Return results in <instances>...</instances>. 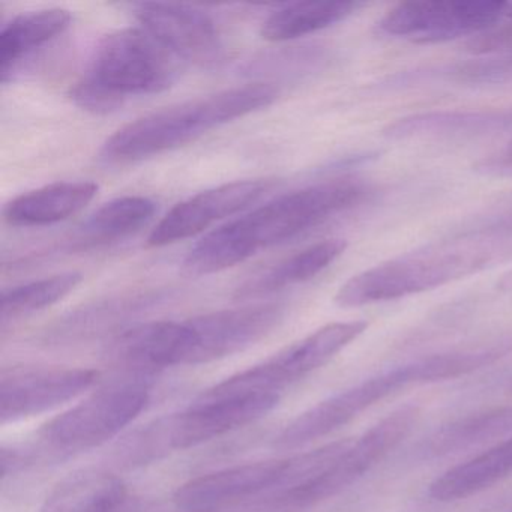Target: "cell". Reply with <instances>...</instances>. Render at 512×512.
Masks as SVG:
<instances>
[{
    "label": "cell",
    "instance_id": "6da1fadb",
    "mask_svg": "<svg viewBox=\"0 0 512 512\" xmlns=\"http://www.w3.org/2000/svg\"><path fill=\"white\" fill-rule=\"evenodd\" d=\"M512 262V205L485 215L416 250L353 275L335 295L358 308L430 292Z\"/></svg>",
    "mask_w": 512,
    "mask_h": 512
},
{
    "label": "cell",
    "instance_id": "7a4b0ae2",
    "mask_svg": "<svg viewBox=\"0 0 512 512\" xmlns=\"http://www.w3.org/2000/svg\"><path fill=\"white\" fill-rule=\"evenodd\" d=\"M370 196V185L350 178L284 194L206 235L185 256V271L191 275L226 271L356 208Z\"/></svg>",
    "mask_w": 512,
    "mask_h": 512
},
{
    "label": "cell",
    "instance_id": "3957f363",
    "mask_svg": "<svg viewBox=\"0 0 512 512\" xmlns=\"http://www.w3.org/2000/svg\"><path fill=\"white\" fill-rule=\"evenodd\" d=\"M280 88L248 83L143 116L116 131L101 149L109 163L128 164L173 151L203 134L274 104Z\"/></svg>",
    "mask_w": 512,
    "mask_h": 512
},
{
    "label": "cell",
    "instance_id": "277c9868",
    "mask_svg": "<svg viewBox=\"0 0 512 512\" xmlns=\"http://www.w3.org/2000/svg\"><path fill=\"white\" fill-rule=\"evenodd\" d=\"M178 58L145 29H122L104 37L88 71L71 88L77 107L109 115L125 100L166 91L178 76Z\"/></svg>",
    "mask_w": 512,
    "mask_h": 512
},
{
    "label": "cell",
    "instance_id": "5b68a950",
    "mask_svg": "<svg viewBox=\"0 0 512 512\" xmlns=\"http://www.w3.org/2000/svg\"><path fill=\"white\" fill-rule=\"evenodd\" d=\"M280 398L281 395L199 398L182 412L161 416L122 437L110 458L122 469L157 463L263 418L277 407Z\"/></svg>",
    "mask_w": 512,
    "mask_h": 512
},
{
    "label": "cell",
    "instance_id": "8992f818",
    "mask_svg": "<svg viewBox=\"0 0 512 512\" xmlns=\"http://www.w3.org/2000/svg\"><path fill=\"white\" fill-rule=\"evenodd\" d=\"M149 382L124 379L89 395L47 422L37 442L23 446L31 467L40 461H62L98 448L118 436L149 404Z\"/></svg>",
    "mask_w": 512,
    "mask_h": 512
},
{
    "label": "cell",
    "instance_id": "52a82bcc",
    "mask_svg": "<svg viewBox=\"0 0 512 512\" xmlns=\"http://www.w3.org/2000/svg\"><path fill=\"white\" fill-rule=\"evenodd\" d=\"M419 409L404 406L377 422L316 478L301 487L263 497L245 512H302L356 484L394 451L415 427Z\"/></svg>",
    "mask_w": 512,
    "mask_h": 512
},
{
    "label": "cell",
    "instance_id": "ba28073f",
    "mask_svg": "<svg viewBox=\"0 0 512 512\" xmlns=\"http://www.w3.org/2000/svg\"><path fill=\"white\" fill-rule=\"evenodd\" d=\"M445 376V364L440 355L416 359L409 364L382 371L346 391L320 401L293 419L275 439V448H301L349 424L356 416L395 394L398 389L422 383L442 382Z\"/></svg>",
    "mask_w": 512,
    "mask_h": 512
},
{
    "label": "cell",
    "instance_id": "9c48e42d",
    "mask_svg": "<svg viewBox=\"0 0 512 512\" xmlns=\"http://www.w3.org/2000/svg\"><path fill=\"white\" fill-rule=\"evenodd\" d=\"M367 328L365 320L329 323L275 353L262 364L212 386L200 398L217 400L248 395H281L287 386L328 364L341 350L358 340Z\"/></svg>",
    "mask_w": 512,
    "mask_h": 512
},
{
    "label": "cell",
    "instance_id": "30bf717a",
    "mask_svg": "<svg viewBox=\"0 0 512 512\" xmlns=\"http://www.w3.org/2000/svg\"><path fill=\"white\" fill-rule=\"evenodd\" d=\"M508 2H403L392 7L376 32L415 44H440L458 38L478 37L505 22Z\"/></svg>",
    "mask_w": 512,
    "mask_h": 512
},
{
    "label": "cell",
    "instance_id": "8fae6325",
    "mask_svg": "<svg viewBox=\"0 0 512 512\" xmlns=\"http://www.w3.org/2000/svg\"><path fill=\"white\" fill-rule=\"evenodd\" d=\"M296 476L295 455L239 464L185 482L173 502L182 512H245L257 500L292 487Z\"/></svg>",
    "mask_w": 512,
    "mask_h": 512
},
{
    "label": "cell",
    "instance_id": "7c38bea8",
    "mask_svg": "<svg viewBox=\"0 0 512 512\" xmlns=\"http://www.w3.org/2000/svg\"><path fill=\"white\" fill-rule=\"evenodd\" d=\"M98 373L83 368H4L0 373V422L22 421L56 409L88 391Z\"/></svg>",
    "mask_w": 512,
    "mask_h": 512
},
{
    "label": "cell",
    "instance_id": "4fadbf2b",
    "mask_svg": "<svg viewBox=\"0 0 512 512\" xmlns=\"http://www.w3.org/2000/svg\"><path fill=\"white\" fill-rule=\"evenodd\" d=\"M272 187L274 182L271 179H247L202 191L178 203L152 230L148 245L160 248L193 238L217 221L250 208Z\"/></svg>",
    "mask_w": 512,
    "mask_h": 512
},
{
    "label": "cell",
    "instance_id": "5bb4252c",
    "mask_svg": "<svg viewBox=\"0 0 512 512\" xmlns=\"http://www.w3.org/2000/svg\"><path fill=\"white\" fill-rule=\"evenodd\" d=\"M286 313V305L268 302L191 317L197 338L194 365L218 361L253 346L274 332Z\"/></svg>",
    "mask_w": 512,
    "mask_h": 512
},
{
    "label": "cell",
    "instance_id": "9a60e30c",
    "mask_svg": "<svg viewBox=\"0 0 512 512\" xmlns=\"http://www.w3.org/2000/svg\"><path fill=\"white\" fill-rule=\"evenodd\" d=\"M136 19L142 28L179 61L209 67L223 56V44L208 14L184 5L140 4Z\"/></svg>",
    "mask_w": 512,
    "mask_h": 512
},
{
    "label": "cell",
    "instance_id": "2e32d148",
    "mask_svg": "<svg viewBox=\"0 0 512 512\" xmlns=\"http://www.w3.org/2000/svg\"><path fill=\"white\" fill-rule=\"evenodd\" d=\"M40 512H152L148 503L130 493L115 473L82 469L70 473L50 491Z\"/></svg>",
    "mask_w": 512,
    "mask_h": 512
},
{
    "label": "cell",
    "instance_id": "e0dca14e",
    "mask_svg": "<svg viewBox=\"0 0 512 512\" xmlns=\"http://www.w3.org/2000/svg\"><path fill=\"white\" fill-rule=\"evenodd\" d=\"M512 131V110H443L397 119L383 130L394 142L425 139H476Z\"/></svg>",
    "mask_w": 512,
    "mask_h": 512
},
{
    "label": "cell",
    "instance_id": "ac0fdd59",
    "mask_svg": "<svg viewBox=\"0 0 512 512\" xmlns=\"http://www.w3.org/2000/svg\"><path fill=\"white\" fill-rule=\"evenodd\" d=\"M91 181L55 182L20 194L7 203L4 218L14 227H43L79 214L98 194Z\"/></svg>",
    "mask_w": 512,
    "mask_h": 512
},
{
    "label": "cell",
    "instance_id": "d6986e66",
    "mask_svg": "<svg viewBox=\"0 0 512 512\" xmlns=\"http://www.w3.org/2000/svg\"><path fill=\"white\" fill-rule=\"evenodd\" d=\"M346 247L343 239H326L310 245L245 281L236 289V298L242 301L263 298L278 290L307 283L328 269L346 251Z\"/></svg>",
    "mask_w": 512,
    "mask_h": 512
},
{
    "label": "cell",
    "instance_id": "ffe728a7",
    "mask_svg": "<svg viewBox=\"0 0 512 512\" xmlns=\"http://www.w3.org/2000/svg\"><path fill=\"white\" fill-rule=\"evenodd\" d=\"M509 476H512V436L446 470L431 482L428 494L437 502H454L481 493Z\"/></svg>",
    "mask_w": 512,
    "mask_h": 512
},
{
    "label": "cell",
    "instance_id": "44dd1931",
    "mask_svg": "<svg viewBox=\"0 0 512 512\" xmlns=\"http://www.w3.org/2000/svg\"><path fill=\"white\" fill-rule=\"evenodd\" d=\"M508 436H512V406H503L439 428L421 443L418 454L424 460L448 457Z\"/></svg>",
    "mask_w": 512,
    "mask_h": 512
},
{
    "label": "cell",
    "instance_id": "7402d4cb",
    "mask_svg": "<svg viewBox=\"0 0 512 512\" xmlns=\"http://www.w3.org/2000/svg\"><path fill=\"white\" fill-rule=\"evenodd\" d=\"M71 14L62 8L32 11L14 17L0 32V76L7 82L17 65L44 44L64 34Z\"/></svg>",
    "mask_w": 512,
    "mask_h": 512
},
{
    "label": "cell",
    "instance_id": "603a6c76",
    "mask_svg": "<svg viewBox=\"0 0 512 512\" xmlns=\"http://www.w3.org/2000/svg\"><path fill=\"white\" fill-rule=\"evenodd\" d=\"M362 2H296L278 8L262 25V37L286 43L331 28L358 13Z\"/></svg>",
    "mask_w": 512,
    "mask_h": 512
},
{
    "label": "cell",
    "instance_id": "cb8c5ba5",
    "mask_svg": "<svg viewBox=\"0 0 512 512\" xmlns=\"http://www.w3.org/2000/svg\"><path fill=\"white\" fill-rule=\"evenodd\" d=\"M155 211L157 205L148 197L127 196L110 200L80 226L79 241L85 245L121 241L143 229Z\"/></svg>",
    "mask_w": 512,
    "mask_h": 512
},
{
    "label": "cell",
    "instance_id": "d4e9b609",
    "mask_svg": "<svg viewBox=\"0 0 512 512\" xmlns=\"http://www.w3.org/2000/svg\"><path fill=\"white\" fill-rule=\"evenodd\" d=\"M82 280L80 272H62L8 290L2 296V323L5 326L8 322L31 316L58 304L74 292Z\"/></svg>",
    "mask_w": 512,
    "mask_h": 512
},
{
    "label": "cell",
    "instance_id": "484cf974",
    "mask_svg": "<svg viewBox=\"0 0 512 512\" xmlns=\"http://www.w3.org/2000/svg\"><path fill=\"white\" fill-rule=\"evenodd\" d=\"M475 172L488 178L512 179V140L479 160L475 164Z\"/></svg>",
    "mask_w": 512,
    "mask_h": 512
},
{
    "label": "cell",
    "instance_id": "4316f807",
    "mask_svg": "<svg viewBox=\"0 0 512 512\" xmlns=\"http://www.w3.org/2000/svg\"><path fill=\"white\" fill-rule=\"evenodd\" d=\"M479 512H512V493L491 500Z\"/></svg>",
    "mask_w": 512,
    "mask_h": 512
},
{
    "label": "cell",
    "instance_id": "83f0119b",
    "mask_svg": "<svg viewBox=\"0 0 512 512\" xmlns=\"http://www.w3.org/2000/svg\"><path fill=\"white\" fill-rule=\"evenodd\" d=\"M497 287L503 292H512V271H509L508 274L503 275L500 278L499 283H497Z\"/></svg>",
    "mask_w": 512,
    "mask_h": 512
},
{
    "label": "cell",
    "instance_id": "f1b7e54d",
    "mask_svg": "<svg viewBox=\"0 0 512 512\" xmlns=\"http://www.w3.org/2000/svg\"><path fill=\"white\" fill-rule=\"evenodd\" d=\"M505 22L512 23V2H508V13H506Z\"/></svg>",
    "mask_w": 512,
    "mask_h": 512
}]
</instances>
